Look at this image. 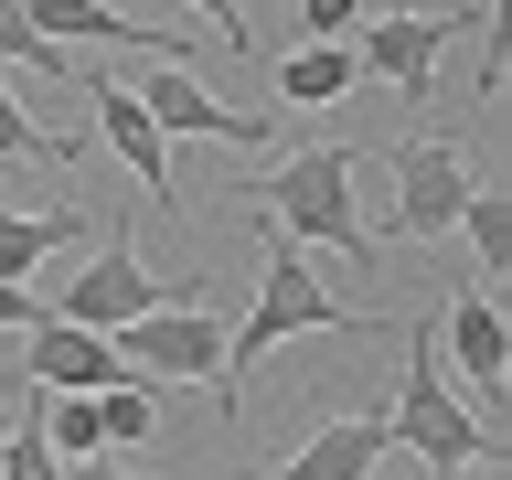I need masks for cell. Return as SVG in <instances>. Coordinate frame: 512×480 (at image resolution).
Segmentation results:
<instances>
[{
    "label": "cell",
    "mask_w": 512,
    "mask_h": 480,
    "mask_svg": "<svg viewBox=\"0 0 512 480\" xmlns=\"http://www.w3.org/2000/svg\"><path fill=\"white\" fill-rule=\"evenodd\" d=\"M352 171H363V160L342 150V139H310V150L299 160H278V171H267V182H256V214L278 224V246H331L342 256V267H374V224L352 214Z\"/></svg>",
    "instance_id": "cell-1"
},
{
    "label": "cell",
    "mask_w": 512,
    "mask_h": 480,
    "mask_svg": "<svg viewBox=\"0 0 512 480\" xmlns=\"http://www.w3.org/2000/svg\"><path fill=\"white\" fill-rule=\"evenodd\" d=\"M299 331H384V320H374V310H342V299L310 278V256H299V246H267L246 331H224V363H235V384H246L278 342H299Z\"/></svg>",
    "instance_id": "cell-2"
},
{
    "label": "cell",
    "mask_w": 512,
    "mask_h": 480,
    "mask_svg": "<svg viewBox=\"0 0 512 480\" xmlns=\"http://www.w3.org/2000/svg\"><path fill=\"white\" fill-rule=\"evenodd\" d=\"M107 352H118L139 384L182 374V384H214V406H224V416L246 406V384H235V363H224V320H214V310H192V299H160V310H150V320H128Z\"/></svg>",
    "instance_id": "cell-3"
},
{
    "label": "cell",
    "mask_w": 512,
    "mask_h": 480,
    "mask_svg": "<svg viewBox=\"0 0 512 480\" xmlns=\"http://www.w3.org/2000/svg\"><path fill=\"white\" fill-rule=\"evenodd\" d=\"M384 427H395V448L438 459V470H470V459H491V427L459 406V384L438 374V342H427V331H416V363H406V384H395Z\"/></svg>",
    "instance_id": "cell-4"
},
{
    "label": "cell",
    "mask_w": 512,
    "mask_h": 480,
    "mask_svg": "<svg viewBox=\"0 0 512 480\" xmlns=\"http://www.w3.org/2000/svg\"><path fill=\"white\" fill-rule=\"evenodd\" d=\"M150 310H160V278L139 267V246H128V224H107V246L86 256V278H64L43 320H64V331H96V342H118L128 320H150Z\"/></svg>",
    "instance_id": "cell-5"
},
{
    "label": "cell",
    "mask_w": 512,
    "mask_h": 480,
    "mask_svg": "<svg viewBox=\"0 0 512 480\" xmlns=\"http://www.w3.org/2000/svg\"><path fill=\"white\" fill-rule=\"evenodd\" d=\"M395 235H416V246H438L448 224H459V203H470V160L448 150V139H395Z\"/></svg>",
    "instance_id": "cell-6"
},
{
    "label": "cell",
    "mask_w": 512,
    "mask_h": 480,
    "mask_svg": "<svg viewBox=\"0 0 512 480\" xmlns=\"http://www.w3.org/2000/svg\"><path fill=\"white\" fill-rule=\"evenodd\" d=\"M75 86H86V107H96V128H107V150L139 171V192H150L160 214H182V182H171V139L150 128V107H139V86H118L107 64H75Z\"/></svg>",
    "instance_id": "cell-7"
},
{
    "label": "cell",
    "mask_w": 512,
    "mask_h": 480,
    "mask_svg": "<svg viewBox=\"0 0 512 480\" xmlns=\"http://www.w3.org/2000/svg\"><path fill=\"white\" fill-rule=\"evenodd\" d=\"M459 22H491V11H363V64H374L384 86H406V107H416L427 75H438V43Z\"/></svg>",
    "instance_id": "cell-8"
},
{
    "label": "cell",
    "mask_w": 512,
    "mask_h": 480,
    "mask_svg": "<svg viewBox=\"0 0 512 480\" xmlns=\"http://www.w3.org/2000/svg\"><path fill=\"white\" fill-rule=\"evenodd\" d=\"M139 107H150V128H160V139H235V150H256V139H267V107H224V96H203V86H192L182 64H160Z\"/></svg>",
    "instance_id": "cell-9"
},
{
    "label": "cell",
    "mask_w": 512,
    "mask_h": 480,
    "mask_svg": "<svg viewBox=\"0 0 512 480\" xmlns=\"http://www.w3.org/2000/svg\"><path fill=\"white\" fill-rule=\"evenodd\" d=\"M32 395H107V384H128V363L96 331H64V320H32V352H22Z\"/></svg>",
    "instance_id": "cell-10"
},
{
    "label": "cell",
    "mask_w": 512,
    "mask_h": 480,
    "mask_svg": "<svg viewBox=\"0 0 512 480\" xmlns=\"http://www.w3.org/2000/svg\"><path fill=\"white\" fill-rule=\"evenodd\" d=\"M395 448V427H384V406L374 416H342V427H320L299 459H278L267 480H374V459Z\"/></svg>",
    "instance_id": "cell-11"
},
{
    "label": "cell",
    "mask_w": 512,
    "mask_h": 480,
    "mask_svg": "<svg viewBox=\"0 0 512 480\" xmlns=\"http://www.w3.org/2000/svg\"><path fill=\"white\" fill-rule=\"evenodd\" d=\"M438 374H470L480 395H502V374H512V331H502V299L491 288H470L459 310H448V363Z\"/></svg>",
    "instance_id": "cell-12"
},
{
    "label": "cell",
    "mask_w": 512,
    "mask_h": 480,
    "mask_svg": "<svg viewBox=\"0 0 512 480\" xmlns=\"http://www.w3.org/2000/svg\"><path fill=\"white\" fill-rule=\"evenodd\" d=\"M54 246H75V214H11L0 203V288H22Z\"/></svg>",
    "instance_id": "cell-13"
},
{
    "label": "cell",
    "mask_w": 512,
    "mask_h": 480,
    "mask_svg": "<svg viewBox=\"0 0 512 480\" xmlns=\"http://www.w3.org/2000/svg\"><path fill=\"white\" fill-rule=\"evenodd\" d=\"M150 427H160V395L139 374L96 395V448H107V459H118V448H150Z\"/></svg>",
    "instance_id": "cell-14"
},
{
    "label": "cell",
    "mask_w": 512,
    "mask_h": 480,
    "mask_svg": "<svg viewBox=\"0 0 512 480\" xmlns=\"http://www.w3.org/2000/svg\"><path fill=\"white\" fill-rule=\"evenodd\" d=\"M342 86H352V54H342V43H299V54L278 64V96H288V107H331Z\"/></svg>",
    "instance_id": "cell-15"
},
{
    "label": "cell",
    "mask_w": 512,
    "mask_h": 480,
    "mask_svg": "<svg viewBox=\"0 0 512 480\" xmlns=\"http://www.w3.org/2000/svg\"><path fill=\"white\" fill-rule=\"evenodd\" d=\"M0 160H86V150H75V139H54V128L11 96V75H0Z\"/></svg>",
    "instance_id": "cell-16"
},
{
    "label": "cell",
    "mask_w": 512,
    "mask_h": 480,
    "mask_svg": "<svg viewBox=\"0 0 512 480\" xmlns=\"http://www.w3.org/2000/svg\"><path fill=\"white\" fill-rule=\"evenodd\" d=\"M32 406H43V395H22V406H11V438H0V480H64V459L43 448Z\"/></svg>",
    "instance_id": "cell-17"
},
{
    "label": "cell",
    "mask_w": 512,
    "mask_h": 480,
    "mask_svg": "<svg viewBox=\"0 0 512 480\" xmlns=\"http://www.w3.org/2000/svg\"><path fill=\"white\" fill-rule=\"evenodd\" d=\"M459 235L480 246V267H491V278L512 267V203H502V192H470V203H459Z\"/></svg>",
    "instance_id": "cell-18"
},
{
    "label": "cell",
    "mask_w": 512,
    "mask_h": 480,
    "mask_svg": "<svg viewBox=\"0 0 512 480\" xmlns=\"http://www.w3.org/2000/svg\"><path fill=\"white\" fill-rule=\"evenodd\" d=\"M0 64H32V75H75V54H54L43 32H32L22 0H0Z\"/></svg>",
    "instance_id": "cell-19"
},
{
    "label": "cell",
    "mask_w": 512,
    "mask_h": 480,
    "mask_svg": "<svg viewBox=\"0 0 512 480\" xmlns=\"http://www.w3.org/2000/svg\"><path fill=\"white\" fill-rule=\"evenodd\" d=\"M299 22H310V43H342V22H363V0H299Z\"/></svg>",
    "instance_id": "cell-20"
},
{
    "label": "cell",
    "mask_w": 512,
    "mask_h": 480,
    "mask_svg": "<svg viewBox=\"0 0 512 480\" xmlns=\"http://www.w3.org/2000/svg\"><path fill=\"white\" fill-rule=\"evenodd\" d=\"M32 320H43V299L32 288H0V331H32Z\"/></svg>",
    "instance_id": "cell-21"
},
{
    "label": "cell",
    "mask_w": 512,
    "mask_h": 480,
    "mask_svg": "<svg viewBox=\"0 0 512 480\" xmlns=\"http://www.w3.org/2000/svg\"><path fill=\"white\" fill-rule=\"evenodd\" d=\"M64 480H150V470H128V459H75Z\"/></svg>",
    "instance_id": "cell-22"
},
{
    "label": "cell",
    "mask_w": 512,
    "mask_h": 480,
    "mask_svg": "<svg viewBox=\"0 0 512 480\" xmlns=\"http://www.w3.org/2000/svg\"><path fill=\"white\" fill-rule=\"evenodd\" d=\"M459 480H502V470H491V459H470V470H459Z\"/></svg>",
    "instance_id": "cell-23"
},
{
    "label": "cell",
    "mask_w": 512,
    "mask_h": 480,
    "mask_svg": "<svg viewBox=\"0 0 512 480\" xmlns=\"http://www.w3.org/2000/svg\"><path fill=\"white\" fill-rule=\"evenodd\" d=\"M0 438H11V406H0Z\"/></svg>",
    "instance_id": "cell-24"
}]
</instances>
